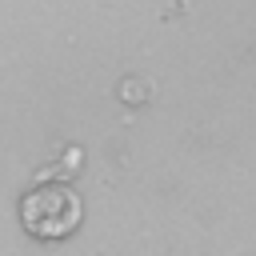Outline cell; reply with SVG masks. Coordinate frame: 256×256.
<instances>
[{
  "label": "cell",
  "mask_w": 256,
  "mask_h": 256,
  "mask_svg": "<svg viewBox=\"0 0 256 256\" xmlns=\"http://www.w3.org/2000/svg\"><path fill=\"white\" fill-rule=\"evenodd\" d=\"M80 224H84V200L64 180L36 184L20 200V228L32 240H68Z\"/></svg>",
  "instance_id": "cell-1"
}]
</instances>
